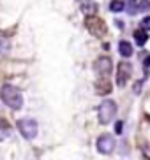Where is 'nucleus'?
I'll return each instance as SVG.
<instances>
[{
    "instance_id": "1",
    "label": "nucleus",
    "mask_w": 150,
    "mask_h": 160,
    "mask_svg": "<svg viewBox=\"0 0 150 160\" xmlns=\"http://www.w3.org/2000/svg\"><path fill=\"white\" fill-rule=\"evenodd\" d=\"M0 97L4 100L5 106H9L11 109H21L23 106V95L19 93L18 88H14L13 85H4L0 90Z\"/></svg>"
},
{
    "instance_id": "2",
    "label": "nucleus",
    "mask_w": 150,
    "mask_h": 160,
    "mask_svg": "<svg viewBox=\"0 0 150 160\" xmlns=\"http://www.w3.org/2000/svg\"><path fill=\"white\" fill-rule=\"evenodd\" d=\"M85 27H87V28H88V32L92 33V35H95V37H104V35H106V32H108L106 23H104L101 18H97L95 14L87 16V19H85Z\"/></svg>"
},
{
    "instance_id": "3",
    "label": "nucleus",
    "mask_w": 150,
    "mask_h": 160,
    "mask_svg": "<svg viewBox=\"0 0 150 160\" xmlns=\"http://www.w3.org/2000/svg\"><path fill=\"white\" fill-rule=\"evenodd\" d=\"M115 114H117V104L113 102V100H104L97 109L99 123H103V125L111 122L113 118H115Z\"/></svg>"
},
{
    "instance_id": "4",
    "label": "nucleus",
    "mask_w": 150,
    "mask_h": 160,
    "mask_svg": "<svg viewBox=\"0 0 150 160\" xmlns=\"http://www.w3.org/2000/svg\"><path fill=\"white\" fill-rule=\"evenodd\" d=\"M18 130L21 132V136L25 139H34L37 136V122H34L30 118H25V120H19L18 122Z\"/></svg>"
},
{
    "instance_id": "5",
    "label": "nucleus",
    "mask_w": 150,
    "mask_h": 160,
    "mask_svg": "<svg viewBox=\"0 0 150 160\" xmlns=\"http://www.w3.org/2000/svg\"><path fill=\"white\" fill-rule=\"evenodd\" d=\"M132 74V65L127 63V62H120L118 63V71H117V85L122 88V86L127 85V81Z\"/></svg>"
},
{
    "instance_id": "6",
    "label": "nucleus",
    "mask_w": 150,
    "mask_h": 160,
    "mask_svg": "<svg viewBox=\"0 0 150 160\" xmlns=\"http://www.w3.org/2000/svg\"><path fill=\"white\" fill-rule=\"evenodd\" d=\"M94 71L97 72L99 78H108L111 72V60L110 57H99L94 62Z\"/></svg>"
},
{
    "instance_id": "7",
    "label": "nucleus",
    "mask_w": 150,
    "mask_h": 160,
    "mask_svg": "<svg viewBox=\"0 0 150 160\" xmlns=\"http://www.w3.org/2000/svg\"><path fill=\"white\" fill-rule=\"evenodd\" d=\"M113 150H115V137L110 136V134H103L97 139V151L103 155H108Z\"/></svg>"
},
{
    "instance_id": "8",
    "label": "nucleus",
    "mask_w": 150,
    "mask_h": 160,
    "mask_svg": "<svg viewBox=\"0 0 150 160\" xmlns=\"http://www.w3.org/2000/svg\"><path fill=\"white\" fill-rule=\"evenodd\" d=\"M94 90H95L97 95H108V93H111L113 86H111V83H110L108 78H99V79L94 83Z\"/></svg>"
},
{
    "instance_id": "9",
    "label": "nucleus",
    "mask_w": 150,
    "mask_h": 160,
    "mask_svg": "<svg viewBox=\"0 0 150 160\" xmlns=\"http://www.w3.org/2000/svg\"><path fill=\"white\" fill-rule=\"evenodd\" d=\"M9 136H11V125H9V122L4 120V118H0V141L7 139Z\"/></svg>"
},
{
    "instance_id": "10",
    "label": "nucleus",
    "mask_w": 150,
    "mask_h": 160,
    "mask_svg": "<svg viewBox=\"0 0 150 160\" xmlns=\"http://www.w3.org/2000/svg\"><path fill=\"white\" fill-rule=\"evenodd\" d=\"M118 51H120V55H122L124 58H129L132 55L131 42H127V41H120V44H118Z\"/></svg>"
},
{
    "instance_id": "11",
    "label": "nucleus",
    "mask_w": 150,
    "mask_h": 160,
    "mask_svg": "<svg viewBox=\"0 0 150 160\" xmlns=\"http://www.w3.org/2000/svg\"><path fill=\"white\" fill-rule=\"evenodd\" d=\"M147 39H148V35H147V30L140 28V30H136V32H134V41H136L138 46H145Z\"/></svg>"
},
{
    "instance_id": "12",
    "label": "nucleus",
    "mask_w": 150,
    "mask_h": 160,
    "mask_svg": "<svg viewBox=\"0 0 150 160\" xmlns=\"http://www.w3.org/2000/svg\"><path fill=\"white\" fill-rule=\"evenodd\" d=\"M124 7L129 14H134L138 11V0H124Z\"/></svg>"
},
{
    "instance_id": "13",
    "label": "nucleus",
    "mask_w": 150,
    "mask_h": 160,
    "mask_svg": "<svg viewBox=\"0 0 150 160\" xmlns=\"http://www.w3.org/2000/svg\"><path fill=\"white\" fill-rule=\"evenodd\" d=\"M110 9H111L113 12H118V11L126 9V7H124V0H113L111 4H110Z\"/></svg>"
},
{
    "instance_id": "14",
    "label": "nucleus",
    "mask_w": 150,
    "mask_h": 160,
    "mask_svg": "<svg viewBox=\"0 0 150 160\" xmlns=\"http://www.w3.org/2000/svg\"><path fill=\"white\" fill-rule=\"evenodd\" d=\"M148 9H150V0H140L138 11H148Z\"/></svg>"
},
{
    "instance_id": "15",
    "label": "nucleus",
    "mask_w": 150,
    "mask_h": 160,
    "mask_svg": "<svg viewBox=\"0 0 150 160\" xmlns=\"http://www.w3.org/2000/svg\"><path fill=\"white\" fill-rule=\"evenodd\" d=\"M141 28H143V30H147V32H148V30H150V16H147V18H143V19H141Z\"/></svg>"
},
{
    "instance_id": "16",
    "label": "nucleus",
    "mask_w": 150,
    "mask_h": 160,
    "mask_svg": "<svg viewBox=\"0 0 150 160\" xmlns=\"http://www.w3.org/2000/svg\"><path fill=\"white\" fill-rule=\"evenodd\" d=\"M122 130H124V123L117 122V125H115V132H117V134H122Z\"/></svg>"
},
{
    "instance_id": "17",
    "label": "nucleus",
    "mask_w": 150,
    "mask_h": 160,
    "mask_svg": "<svg viewBox=\"0 0 150 160\" xmlns=\"http://www.w3.org/2000/svg\"><path fill=\"white\" fill-rule=\"evenodd\" d=\"M143 160H150V157H147V155H143Z\"/></svg>"
}]
</instances>
